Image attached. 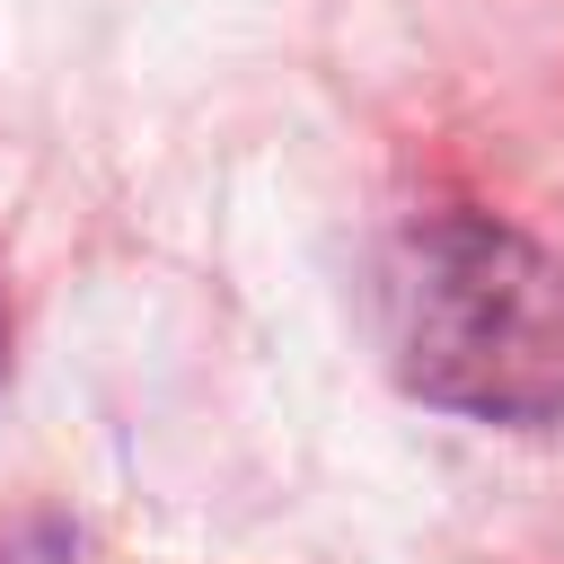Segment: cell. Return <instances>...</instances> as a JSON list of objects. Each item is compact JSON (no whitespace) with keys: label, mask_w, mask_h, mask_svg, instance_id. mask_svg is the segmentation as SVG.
I'll use <instances>...</instances> for the list:
<instances>
[{"label":"cell","mask_w":564,"mask_h":564,"mask_svg":"<svg viewBox=\"0 0 564 564\" xmlns=\"http://www.w3.org/2000/svg\"><path fill=\"white\" fill-rule=\"evenodd\" d=\"M397 379L476 423H564V264L485 212H432L379 273Z\"/></svg>","instance_id":"1"}]
</instances>
